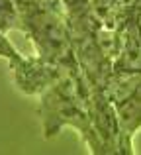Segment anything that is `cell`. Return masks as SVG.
I'll return each instance as SVG.
<instances>
[{"instance_id":"1","label":"cell","mask_w":141,"mask_h":155,"mask_svg":"<svg viewBox=\"0 0 141 155\" xmlns=\"http://www.w3.org/2000/svg\"><path fill=\"white\" fill-rule=\"evenodd\" d=\"M37 96L45 137L57 136L63 128H72L92 153L100 155V141L88 112V87L79 65L61 67L55 81Z\"/></svg>"},{"instance_id":"2","label":"cell","mask_w":141,"mask_h":155,"mask_svg":"<svg viewBox=\"0 0 141 155\" xmlns=\"http://www.w3.org/2000/svg\"><path fill=\"white\" fill-rule=\"evenodd\" d=\"M106 94L118 116L122 155L133 153L135 132L141 128V73L114 71L108 81Z\"/></svg>"},{"instance_id":"3","label":"cell","mask_w":141,"mask_h":155,"mask_svg":"<svg viewBox=\"0 0 141 155\" xmlns=\"http://www.w3.org/2000/svg\"><path fill=\"white\" fill-rule=\"evenodd\" d=\"M61 67H65V65L51 63V61L43 59L39 55L35 57L22 55L20 59L10 63V71L14 75L18 88L24 94H35V96L53 83L55 77L61 71Z\"/></svg>"},{"instance_id":"4","label":"cell","mask_w":141,"mask_h":155,"mask_svg":"<svg viewBox=\"0 0 141 155\" xmlns=\"http://www.w3.org/2000/svg\"><path fill=\"white\" fill-rule=\"evenodd\" d=\"M0 57L8 59V63H12V61H16V59H20V57H22V53H20V51L10 43L6 31H2V30H0Z\"/></svg>"}]
</instances>
